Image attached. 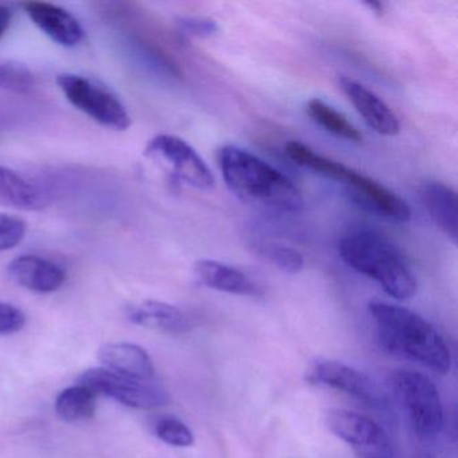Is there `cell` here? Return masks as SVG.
<instances>
[{
    "label": "cell",
    "mask_w": 458,
    "mask_h": 458,
    "mask_svg": "<svg viewBox=\"0 0 458 458\" xmlns=\"http://www.w3.org/2000/svg\"><path fill=\"white\" fill-rule=\"evenodd\" d=\"M225 183L241 202L280 213H300L304 198L277 168L246 149L225 146L218 151Z\"/></svg>",
    "instance_id": "6da1fadb"
},
{
    "label": "cell",
    "mask_w": 458,
    "mask_h": 458,
    "mask_svg": "<svg viewBox=\"0 0 458 458\" xmlns=\"http://www.w3.org/2000/svg\"><path fill=\"white\" fill-rule=\"evenodd\" d=\"M369 312L386 351L417 361L437 374L450 371L449 345L430 321L407 308L388 302L371 301Z\"/></svg>",
    "instance_id": "7a4b0ae2"
},
{
    "label": "cell",
    "mask_w": 458,
    "mask_h": 458,
    "mask_svg": "<svg viewBox=\"0 0 458 458\" xmlns=\"http://www.w3.org/2000/svg\"><path fill=\"white\" fill-rule=\"evenodd\" d=\"M339 254L345 265L379 284L393 299L404 301L417 293L414 273L387 238L366 230L351 233L340 241Z\"/></svg>",
    "instance_id": "3957f363"
},
{
    "label": "cell",
    "mask_w": 458,
    "mask_h": 458,
    "mask_svg": "<svg viewBox=\"0 0 458 458\" xmlns=\"http://www.w3.org/2000/svg\"><path fill=\"white\" fill-rule=\"evenodd\" d=\"M390 387L420 438H433L444 428V404L430 377L411 369H398L390 377Z\"/></svg>",
    "instance_id": "277c9868"
},
{
    "label": "cell",
    "mask_w": 458,
    "mask_h": 458,
    "mask_svg": "<svg viewBox=\"0 0 458 458\" xmlns=\"http://www.w3.org/2000/svg\"><path fill=\"white\" fill-rule=\"evenodd\" d=\"M57 85L74 108L87 114L101 127L127 131L131 116L122 101L106 88L79 74H60Z\"/></svg>",
    "instance_id": "5b68a950"
},
{
    "label": "cell",
    "mask_w": 458,
    "mask_h": 458,
    "mask_svg": "<svg viewBox=\"0 0 458 458\" xmlns=\"http://www.w3.org/2000/svg\"><path fill=\"white\" fill-rule=\"evenodd\" d=\"M144 155L174 179L208 191L214 187V175L200 155L189 143L178 136L157 135L148 141Z\"/></svg>",
    "instance_id": "8992f818"
},
{
    "label": "cell",
    "mask_w": 458,
    "mask_h": 458,
    "mask_svg": "<svg viewBox=\"0 0 458 458\" xmlns=\"http://www.w3.org/2000/svg\"><path fill=\"white\" fill-rule=\"evenodd\" d=\"M79 385L89 388L96 395L108 396L132 409H157L170 401L167 391L159 386L130 379L106 369H88L80 377Z\"/></svg>",
    "instance_id": "52a82bcc"
},
{
    "label": "cell",
    "mask_w": 458,
    "mask_h": 458,
    "mask_svg": "<svg viewBox=\"0 0 458 458\" xmlns=\"http://www.w3.org/2000/svg\"><path fill=\"white\" fill-rule=\"evenodd\" d=\"M332 434L352 447L359 458H395L390 437L371 418L350 410H331L326 418Z\"/></svg>",
    "instance_id": "ba28073f"
},
{
    "label": "cell",
    "mask_w": 458,
    "mask_h": 458,
    "mask_svg": "<svg viewBox=\"0 0 458 458\" xmlns=\"http://www.w3.org/2000/svg\"><path fill=\"white\" fill-rule=\"evenodd\" d=\"M307 379L315 385L347 394L375 409H387L390 401L380 386L366 372L339 360H318L310 367Z\"/></svg>",
    "instance_id": "9c48e42d"
},
{
    "label": "cell",
    "mask_w": 458,
    "mask_h": 458,
    "mask_svg": "<svg viewBox=\"0 0 458 458\" xmlns=\"http://www.w3.org/2000/svg\"><path fill=\"white\" fill-rule=\"evenodd\" d=\"M342 183L350 197L364 210L399 224L409 222L411 218V210L406 200L380 182L348 168Z\"/></svg>",
    "instance_id": "30bf717a"
},
{
    "label": "cell",
    "mask_w": 458,
    "mask_h": 458,
    "mask_svg": "<svg viewBox=\"0 0 458 458\" xmlns=\"http://www.w3.org/2000/svg\"><path fill=\"white\" fill-rule=\"evenodd\" d=\"M339 85L350 103L355 106L356 112L374 132L388 138L399 135L401 123L393 109L379 96L350 77H342Z\"/></svg>",
    "instance_id": "8fae6325"
},
{
    "label": "cell",
    "mask_w": 458,
    "mask_h": 458,
    "mask_svg": "<svg viewBox=\"0 0 458 458\" xmlns=\"http://www.w3.org/2000/svg\"><path fill=\"white\" fill-rule=\"evenodd\" d=\"M22 9L34 25L55 44L74 47L81 44L84 30L79 20L68 10L47 2H23Z\"/></svg>",
    "instance_id": "7c38bea8"
},
{
    "label": "cell",
    "mask_w": 458,
    "mask_h": 458,
    "mask_svg": "<svg viewBox=\"0 0 458 458\" xmlns=\"http://www.w3.org/2000/svg\"><path fill=\"white\" fill-rule=\"evenodd\" d=\"M7 275L18 285L36 293H53L65 284L60 265L38 256H21L7 267Z\"/></svg>",
    "instance_id": "4fadbf2b"
},
{
    "label": "cell",
    "mask_w": 458,
    "mask_h": 458,
    "mask_svg": "<svg viewBox=\"0 0 458 458\" xmlns=\"http://www.w3.org/2000/svg\"><path fill=\"white\" fill-rule=\"evenodd\" d=\"M98 359L104 369L122 377L141 382H149L154 377L151 356L144 348L132 343H109L101 348Z\"/></svg>",
    "instance_id": "5bb4252c"
},
{
    "label": "cell",
    "mask_w": 458,
    "mask_h": 458,
    "mask_svg": "<svg viewBox=\"0 0 458 458\" xmlns=\"http://www.w3.org/2000/svg\"><path fill=\"white\" fill-rule=\"evenodd\" d=\"M125 313L131 323L165 334H182L191 327L189 316L181 308L157 300L131 304Z\"/></svg>",
    "instance_id": "9a60e30c"
},
{
    "label": "cell",
    "mask_w": 458,
    "mask_h": 458,
    "mask_svg": "<svg viewBox=\"0 0 458 458\" xmlns=\"http://www.w3.org/2000/svg\"><path fill=\"white\" fill-rule=\"evenodd\" d=\"M194 275L202 285L225 293L250 297L261 293L259 286L246 273L214 259L195 262Z\"/></svg>",
    "instance_id": "2e32d148"
},
{
    "label": "cell",
    "mask_w": 458,
    "mask_h": 458,
    "mask_svg": "<svg viewBox=\"0 0 458 458\" xmlns=\"http://www.w3.org/2000/svg\"><path fill=\"white\" fill-rule=\"evenodd\" d=\"M420 200L437 227L457 245V194L442 182H426L420 187Z\"/></svg>",
    "instance_id": "e0dca14e"
},
{
    "label": "cell",
    "mask_w": 458,
    "mask_h": 458,
    "mask_svg": "<svg viewBox=\"0 0 458 458\" xmlns=\"http://www.w3.org/2000/svg\"><path fill=\"white\" fill-rule=\"evenodd\" d=\"M0 205L23 211L47 208V197L38 186L15 171L0 167Z\"/></svg>",
    "instance_id": "ac0fdd59"
},
{
    "label": "cell",
    "mask_w": 458,
    "mask_h": 458,
    "mask_svg": "<svg viewBox=\"0 0 458 458\" xmlns=\"http://www.w3.org/2000/svg\"><path fill=\"white\" fill-rule=\"evenodd\" d=\"M305 111L315 124H318V127L323 128L331 135L344 139V140L351 141V143L359 144L363 141V135H361L360 131L355 125L351 124L344 114H340L320 98H312V100L308 101Z\"/></svg>",
    "instance_id": "d6986e66"
},
{
    "label": "cell",
    "mask_w": 458,
    "mask_h": 458,
    "mask_svg": "<svg viewBox=\"0 0 458 458\" xmlns=\"http://www.w3.org/2000/svg\"><path fill=\"white\" fill-rule=\"evenodd\" d=\"M98 409V395L85 386L65 388L55 399V412L65 422L90 420Z\"/></svg>",
    "instance_id": "ffe728a7"
},
{
    "label": "cell",
    "mask_w": 458,
    "mask_h": 458,
    "mask_svg": "<svg viewBox=\"0 0 458 458\" xmlns=\"http://www.w3.org/2000/svg\"><path fill=\"white\" fill-rule=\"evenodd\" d=\"M285 155L300 167L307 168V170L313 171V173L318 174L324 178L332 179V181L342 182L350 168L336 160L316 154L313 149L300 141L286 143Z\"/></svg>",
    "instance_id": "44dd1931"
},
{
    "label": "cell",
    "mask_w": 458,
    "mask_h": 458,
    "mask_svg": "<svg viewBox=\"0 0 458 458\" xmlns=\"http://www.w3.org/2000/svg\"><path fill=\"white\" fill-rule=\"evenodd\" d=\"M262 257L270 264L288 275H297L304 267V256L297 249L281 242H265L261 246Z\"/></svg>",
    "instance_id": "7402d4cb"
},
{
    "label": "cell",
    "mask_w": 458,
    "mask_h": 458,
    "mask_svg": "<svg viewBox=\"0 0 458 458\" xmlns=\"http://www.w3.org/2000/svg\"><path fill=\"white\" fill-rule=\"evenodd\" d=\"M155 434L160 441L170 446L189 447L195 442L191 428L183 420L175 417H165L157 420Z\"/></svg>",
    "instance_id": "603a6c76"
},
{
    "label": "cell",
    "mask_w": 458,
    "mask_h": 458,
    "mask_svg": "<svg viewBox=\"0 0 458 458\" xmlns=\"http://www.w3.org/2000/svg\"><path fill=\"white\" fill-rule=\"evenodd\" d=\"M33 87V76L25 66L13 63H0V88L13 92L25 93Z\"/></svg>",
    "instance_id": "cb8c5ba5"
},
{
    "label": "cell",
    "mask_w": 458,
    "mask_h": 458,
    "mask_svg": "<svg viewBox=\"0 0 458 458\" xmlns=\"http://www.w3.org/2000/svg\"><path fill=\"white\" fill-rule=\"evenodd\" d=\"M28 232V224L20 216L0 213V251L20 245Z\"/></svg>",
    "instance_id": "d4e9b609"
},
{
    "label": "cell",
    "mask_w": 458,
    "mask_h": 458,
    "mask_svg": "<svg viewBox=\"0 0 458 458\" xmlns=\"http://www.w3.org/2000/svg\"><path fill=\"white\" fill-rule=\"evenodd\" d=\"M176 23L186 36L194 37V38H210L219 31L218 23L211 18L181 17Z\"/></svg>",
    "instance_id": "484cf974"
},
{
    "label": "cell",
    "mask_w": 458,
    "mask_h": 458,
    "mask_svg": "<svg viewBox=\"0 0 458 458\" xmlns=\"http://www.w3.org/2000/svg\"><path fill=\"white\" fill-rule=\"evenodd\" d=\"M26 326V316L20 308L0 301V335L17 334Z\"/></svg>",
    "instance_id": "4316f807"
},
{
    "label": "cell",
    "mask_w": 458,
    "mask_h": 458,
    "mask_svg": "<svg viewBox=\"0 0 458 458\" xmlns=\"http://www.w3.org/2000/svg\"><path fill=\"white\" fill-rule=\"evenodd\" d=\"M12 10L0 4V38L9 30L10 25H12Z\"/></svg>",
    "instance_id": "83f0119b"
},
{
    "label": "cell",
    "mask_w": 458,
    "mask_h": 458,
    "mask_svg": "<svg viewBox=\"0 0 458 458\" xmlns=\"http://www.w3.org/2000/svg\"><path fill=\"white\" fill-rule=\"evenodd\" d=\"M367 6L369 7V9L372 10L374 13H377V14H383V10H385V6H383L382 4H379V2H369V4H366Z\"/></svg>",
    "instance_id": "f1b7e54d"
}]
</instances>
